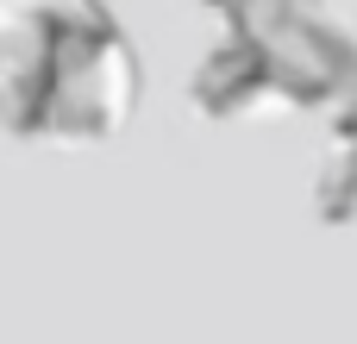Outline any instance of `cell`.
Returning a JSON list of instances; mask_svg holds the SVG:
<instances>
[{"instance_id": "1", "label": "cell", "mask_w": 357, "mask_h": 344, "mask_svg": "<svg viewBox=\"0 0 357 344\" xmlns=\"http://www.w3.org/2000/svg\"><path fill=\"white\" fill-rule=\"evenodd\" d=\"M138 63L100 0H0V125L19 138H107Z\"/></svg>"}]
</instances>
